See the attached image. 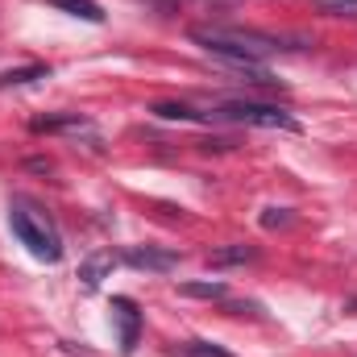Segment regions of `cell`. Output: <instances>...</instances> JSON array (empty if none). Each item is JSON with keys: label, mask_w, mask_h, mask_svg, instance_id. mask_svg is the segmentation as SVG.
Returning <instances> with one entry per match:
<instances>
[{"label": "cell", "mask_w": 357, "mask_h": 357, "mask_svg": "<svg viewBox=\"0 0 357 357\" xmlns=\"http://www.w3.org/2000/svg\"><path fill=\"white\" fill-rule=\"evenodd\" d=\"M191 42L199 50H208L212 59H220L225 67H241V63H262L266 54H278V50H295L291 42H299V38H274V33H258V29L212 25V29H191Z\"/></svg>", "instance_id": "obj_1"}, {"label": "cell", "mask_w": 357, "mask_h": 357, "mask_svg": "<svg viewBox=\"0 0 357 357\" xmlns=\"http://www.w3.org/2000/svg\"><path fill=\"white\" fill-rule=\"evenodd\" d=\"M8 229L38 262H46V266L63 262V233L50 220V212H42L33 199H21V195L8 199Z\"/></svg>", "instance_id": "obj_2"}, {"label": "cell", "mask_w": 357, "mask_h": 357, "mask_svg": "<svg viewBox=\"0 0 357 357\" xmlns=\"http://www.w3.org/2000/svg\"><path fill=\"white\" fill-rule=\"evenodd\" d=\"M208 125H250V129H287V133H299V121L287 108L262 104V100H225V104L208 108Z\"/></svg>", "instance_id": "obj_3"}, {"label": "cell", "mask_w": 357, "mask_h": 357, "mask_svg": "<svg viewBox=\"0 0 357 357\" xmlns=\"http://www.w3.org/2000/svg\"><path fill=\"white\" fill-rule=\"evenodd\" d=\"M33 133H63V137H88L91 146H100V129L91 125L84 112H46L29 121Z\"/></svg>", "instance_id": "obj_4"}, {"label": "cell", "mask_w": 357, "mask_h": 357, "mask_svg": "<svg viewBox=\"0 0 357 357\" xmlns=\"http://www.w3.org/2000/svg\"><path fill=\"white\" fill-rule=\"evenodd\" d=\"M112 320H116V333H121V354H133L137 337H142V307L129 295H116L112 299Z\"/></svg>", "instance_id": "obj_5"}, {"label": "cell", "mask_w": 357, "mask_h": 357, "mask_svg": "<svg viewBox=\"0 0 357 357\" xmlns=\"http://www.w3.org/2000/svg\"><path fill=\"white\" fill-rule=\"evenodd\" d=\"M121 258H125L133 270H150V274H167V270L178 266L175 250H158V245H129Z\"/></svg>", "instance_id": "obj_6"}, {"label": "cell", "mask_w": 357, "mask_h": 357, "mask_svg": "<svg viewBox=\"0 0 357 357\" xmlns=\"http://www.w3.org/2000/svg\"><path fill=\"white\" fill-rule=\"evenodd\" d=\"M158 121H187V125H208V112H199V108H191V104H178V100H162V104H154L150 108Z\"/></svg>", "instance_id": "obj_7"}, {"label": "cell", "mask_w": 357, "mask_h": 357, "mask_svg": "<svg viewBox=\"0 0 357 357\" xmlns=\"http://www.w3.org/2000/svg\"><path fill=\"white\" fill-rule=\"evenodd\" d=\"M245 262H258V250L254 245H220L208 254V266L225 270V266H245Z\"/></svg>", "instance_id": "obj_8"}, {"label": "cell", "mask_w": 357, "mask_h": 357, "mask_svg": "<svg viewBox=\"0 0 357 357\" xmlns=\"http://www.w3.org/2000/svg\"><path fill=\"white\" fill-rule=\"evenodd\" d=\"M178 291L183 295H191V299H229V282L225 278H204V282H178Z\"/></svg>", "instance_id": "obj_9"}, {"label": "cell", "mask_w": 357, "mask_h": 357, "mask_svg": "<svg viewBox=\"0 0 357 357\" xmlns=\"http://www.w3.org/2000/svg\"><path fill=\"white\" fill-rule=\"evenodd\" d=\"M33 79H50V67L29 63V67H17V71H4V75H0V91L4 88H25V84H33Z\"/></svg>", "instance_id": "obj_10"}, {"label": "cell", "mask_w": 357, "mask_h": 357, "mask_svg": "<svg viewBox=\"0 0 357 357\" xmlns=\"http://www.w3.org/2000/svg\"><path fill=\"white\" fill-rule=\"evenodd\" d=\"M54 8H63V13H71V17L88 21V25H100L104 21V8L96 0H54Z\"/></svg>", "instance_id": "obj_11"}, {"label": "cell", "mask_w": 357, "mask_h": 357, "mask_svg": "<svg viewBox=\"0 0 357 357\" xmlns=\"http://www.w3.org/2000/svg\"><path fill=\"white\" fill-rule=\"evenodd\" d=\"M112 270V254H96V258H88L84 266H79V278H84V287L88 291H96L100 287V278Z\"/></svg>", "instance_id": "obj_12"}, {"label": "cell", "mask_w": 357, "mask_h": 357, "mask_svg": "<svg viewBox=\"0 0 357 357\" xmlns=\"http://www.w3.org/2000/svg\"><path fill=\"white\" fill-rule=\"evenodd\" d=\"M175 354H183V357H237V354H229V349H220V345H212V341H187V345H175Z\"/></svg>", "instance_id": "obj_13"}, {"label": "cell", "mask_w": 357, "mask_h": 357, "mask_svg": "<svg viewBox=\"0 0 357 357\" xmlns=\"http://www.w3.org/2000/svg\"><path fill=\"white\" fill-rule=\"evenodd\" d=\"M295 216H291V208H266L262 212V229H287Z\"/></svg>", "instance_id": "obj_14"}, {"label": "cell", "mask_w": 357, "mask_h": 357, "mask_svg": "<svg viewBox=\"0 0 357 357\" xmlns=\"http://www.w3.org/2000/svg\"><path fill=\"white\" fill-rule=\"evenodd\" d=\"M320 13H328V17H357V0H328V4H320Z\"/></svg>", "instance_id": "obj_15"}]
</instances>
